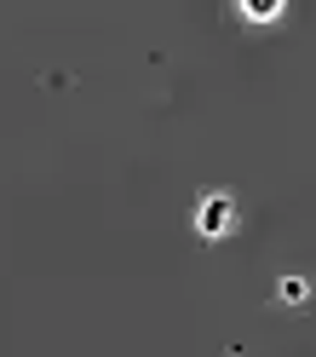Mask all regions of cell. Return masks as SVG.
Instances as JSON below:
<instances>
[{"label":"cell","instance_id":"obj_1","mask_svg":"<svg viewBox=\"0 0 316 357\" xmlns=\"http://www.w3.org/2000/svg\"><path fill=\"white\" fill-rule=\"evenodd\" d=\"M201 225H207V236H224V231H230V202H207Z\"/></svg>","mask_w":316,"mask_h":357},{"label":"cell","instance_id":"obj_2","mask_svg":"<svg viewBox=\"0 0 316 357\" xmlns=\"http://www.w3.org/2000/svg\"><path fill=\"white\" fill-rule=\"evenodd\" d=\"M282 300L299 305V300H305V282H299V277H287V282H282Z\"/></svg>","mask_w":316,"mask_h":357}]
</instances>
